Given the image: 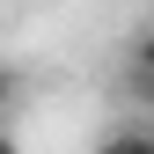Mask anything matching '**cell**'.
<instances>
[{"mask_svg":"<svg viewBox=\"0 0 154 154\" xmlns=\"http://www.w3.org/2000/svg\"><path fill=\"white\" fill-rule=\"evenodd\" d=\"M95 154H154V140H147V132H118V140H103Z\"/></svg>","mask_w":154,"mask_h":154,"instance_id":"6da1fadb","label":"cell"},{"mask_svg":"<svg viewBox=\"0 0 154 154\" xmlns=\"http://www.w3.org/2000/svg\"><path fill=\"white\" fill-rule=\"evenodd\" d=\"M132 66H147V73H154V22H147L140 37H132Z\"/></svg>","mask_w":154,"mask_h":154,"instance_id":"7a4b0ae2","label":"cell"},{"mask_svg":"<svg viewBox=\"0 0 154 154\" xmlns=\"http://www.w3.org/2000/svg\"><path fill=\"white\" fill-rule=\"evenodd\" d=\"M15 88H22V81H15V66H0V110L15 103Z\"/></svg>","mask_w":154,"mask_h":154,"instance_id":"3957f363","label":"cell"},{"mask_svg":"<svg viewBox=\"0 0 154 154\" xmlns=\"http://www.w3.org/2000/svg\"><path fill=\"white\" fill-rule=\"evenodd\" d=\"M0 154H22V147H15V140H8V132H0Z\"/></svg>","mask_w":154,"mask_h":154,"instance_id":"277c9868","label":"cell"},{"mask_svg":"<svg viewBox=\"0 0 154 154\" xmlns=\"http://www.w3.org/2000/svg\"><path fill=\"white\" fill-rule=\"evenodd\" d=\"M147 140H154V125H147Z\"/></svg>","mask_w":154,"mask_h":154,"instance_id":"5b68a950","label":"cell"}]
</instances>
